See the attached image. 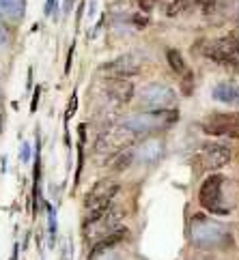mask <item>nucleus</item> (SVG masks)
<instances>
[{
  "label": "nucleus",
  "instance_id": "1",
  "mask_svg": "<svg viewBox=\"0 0 239 260\" xmlns=\"http://www.w3.org/2000/svg\"><path fill=\"white\" fill-rule=\"evenodd\" d=\"M177 120H179V110H158V112H140L127 116L123 120V127L132 136H149L172 127Z\"/></svg>",
  "mask_w": 239,
  "mask_h": 260
},
{
  "label": "nucleus",
  "instance_id": "2",
  "mask_svg": "<svg viewBox=\"0 0 239 260\" xmlns=\"http://www.w3.org/2000/svg\"><path fill=\"white\" fill-rule=\"evenodd\" d=\"M228 241V232L222 224L211 221L203 215H194L192 217V243L196 247H220Z\"/></svg>",
  "mask_w": 239,
  "mask_h": 260
},
{
  "label": "nucleus",
  "instance_id": "3",
  "mask_svg": "<svg viewBox=\"0 0 239 260\" xmlns=\"http://www.w3.org/2000/svg\"><path fill=\"white\" fill-rule=\"evenodd\" d=\"M177 104V92L170 86L160 84V82H153V84H146L140 90V106L144 112H158V110H174Z\"/></svg>",
  "mask_w": 239,
  "mask_h": 260
},
{
  "label": "nucleus",
  "instance_id": "4",
  "mask_svg": "<svg viewBox=\"0 0 239 260\" xmlns=\"http://www.w3.org/2000/svg\"><path fill=\"white\" fill-rule=\"evenodd\" d=\"M222 185H224V176L222 174H211L203 181L198 189V202L205 211L214 213V215H226V207L222 200Z\"/></svg>",
  "mask_w": 239,
  "mask_h": 260
},
{
  "label": "nucleus",
  "instance_id": "5",
  "mask_svg": "<svg viewBox=\"0 0 239 260\" xmlns=\"http://www.w3.org/2000/svg\"><path fill=\"white\" fill-rule=\"evenodd\" d=\"M198 50L205 58H211L220 64H239V41L235 39H214V41H200Z\"/></svg>",
  "mask_w": 239,
  "mask_h": 260
},
{
  "label": "nucleus",
  "instance_id": "6",
  "mask_svg": "<svg viewBox=\"0 0 239 260\" xmlns=\"http://www.w3.org/2000/svg\"><path fill=\"white\" fill-rule=\"evenodd\" d=\"M118 189H121V185H118L116 181H112V179L97 181L84 196V211L97 209V207H110L114 196L118 193Z\"/></svg>",
  "mask_w": 239,
  "mask_h": 260
},
{
  "label": "nucleus",
  "instance_id": "7",
  "mask_svg": "<svg viewBox=\"0 0 239 260\" xmlns=\"http://www.w3.org/2000/svg\"><path fill=\"white\" fill-rule=\"evenodd\" d=\"M207 136H228L239 138V114H214L203 123Z\"/></svg>",
  "mask_w": 239,
  "mask_h": 260
},
{
  "label": "nucleus",
  "instance_id": "8",
  "mask_svg": "<svg viewBox=\"0 0 239 260\" xmlns=\"http://www.w3.org/2000/svg\"><path fill=\"white\" fill-rule=\"evenodd\" d=\"M231 148L220 144V142H207L200 148V159L207 170H220L231 161Z\"/></svg>",
  "mask_w": 239,
  "mask_h": 260
},
{
  "label": "nucleus",
  "instance_id": "9",
  "mask_svg": "<svg viewBox=\"0 0 239 260\" xmlns=\"http://www.w3.org/2000/svg\"><path fill=\"white\" fill-rule=\"evenodd\" d=\"M102 71L108 73L110 78H132L140 71V60L132 54H125V56H118L114 60H110L106 64H102Z\"/></svg>",
  "mask_w": 239,
  "mask_h": 260
},
{
  "label": "nucleus",
  "instance_id": "10",
  "mask_svg": "<svg viewBox=\"0 0 239 260\" xmlns=\"http://www.w3.org/2000/svg\"><path fill=\"white\" fill-rule=\"evenodd\" d=\"M127 237H130V230L127 228H123V226L114 228L112 232H108V235H104L102 239L95 241L93 247H91V252H88V260H95L97 256L112 252L116 245H121L123 241H127Z\"/></svg>",
  "mask_w": 239,
  "mask_h": 260
},
{
  "label": "nucleus",
  "instance_id": "11",
  "mask_svg": "<svg viewBox=\"0 0 239 260\" xmlns=\"http://www.w3.org/2000/svg\"><path fill=\"white\" fill-rule=\"evenodd\" d=\"M106 92L110 99H114L116 104H130L136 95V88L130 80L125 78H110L106 82Z\"/></svg>",
  "mask_w": 239,
  "mask_h": 260
},
{
  "label": "nucleus",
  "instance_id": "12",
  "mask_svg": "<svg viewBox=\"0 0 239 260\" xmlns=\"http://www.w3.org/2000/svg\"><path fill=\"white\" fill-rule=\"evenodd\" d=\"M41 140L37 138V148H35V168H33V215H37L39 211V200H41Z\"/></svg>",
  "mask_w": 239,
  "mask_h": 260
},
{
  "label": "nucleus",
  "instance_id": "13",
  "mask_svg": "<svg viewBox=\"0 0 239 260\" xmlns=\"http://www.w3.org/2000/svg\"><path fill=\"white\" fill-rule=\"evenodd\" d=\"M162 140L160 138H149V140H144L142 146H140V151H138V159L144 161V164H149V161H155L158 157L162 155Z\"/></svg>",
  "mask_w": 239,
  "mask_h": 260
},
{
  "label": "nucleus",
  "instance_id": "14",
  "mask_svg": "<svg viewBox=\"0 0 239 260\" xmlns=\"http://www.w3.org/2000/svg\"><path fill=\"white\" fill-rule=\"evenodd\" d=\"M214 99L222 101V104H237L239 101V86L231 82H222L214 88Z\"/></svg>",
  "mask_w": 239,
  "mask_h": 260
},
{
  "label": "nucleus",
  "instance_id": "15",
  "mask_svg": "<svg viewBox=\"0 0 239 260\" xmlns=\"http://www.w3.org/2000/svg\"><path fill=\"white\" fill-rule=\"evenodd\" d=\"M134 159H136V153L132 151V148H123V151H118L112 157V161H110V168H112L114 172H123V170L130 168Z\"/></svg>",
  "mask_w": 239,
  "mask_h": 260
},
{
  "label": "nucleus",
  "instance_id": "16",
  "mask_svg": "<svg viewBox=\"0 0 239 260\" xmlns=\"http://www.w3.org/2000/svg\"><path fill=\"white\" fill-rule=\"evenodd\" d=\"M166 60H168V67H170L174 73H179V76L188 69V64H186V60H183L181 52L174 50V48H168V50H166Z\"/></svg>",
  "mask_w": 239,
  "mask_h": 260
},
{
  "label": "nucleus",
  "instance_id": "17",
  "mask_svg": "<svg viewBox=\"0 0 239 260\" xmlns=\"http://www.w3.org/2000/svg\"><path fill=\"white\" fill-rule=\"evenodd\" d=\"M0 13L20 17L24 13V0H0Z\"/></svg>",
  "mask_w": 239,
  "mask_h": 260
},
{
  "label": "nucleus",
  "instance_id": "18",
  "mask_svg": "<svg viewBox=\"0 0 239 260\" xmlns=\"http://www.w3.org/2000/svg\"><path fill=\"white\" fill-rule=\"evenodd\" d=\"M192 5V0H172V3L166 7V15L168 17H177L181 13H186Z\"/></svg>",
  "mask_w": 239,
  "mask_h": 260
},
{
  "label": "nucleus",
  "instance_id": "19",
  "mask_svg": "<svg viewBox=\"0 0 239 260\" xmlns=\"http://www.w3.org/2000/svg\"><path fill=\"white\" fill-rule=\"evenodd\" d=\"M181 95H186V97H190L192 95V92H194V73H192L190 69H186V71H183L181 73Z\"/></svg>",
  "mask_w": 239,
  "mask_h": 260
},
{
  "label": "nucleus",
  "instance_id": "20",
  "mask_svg": "<svg viewBox=\"0 0 239 260\" xmlns=\"http://www.w3.org/2000/svg\"><path fill=\"white\" fill-rule=\"evenodd\" d=\"M45 209H48V221H50V245L56 243V213L50 204H45Z\"/></svg>",
  "mask_w": 239,
  "mask_h": 260
},
{
  "label": "nucleus",
  "instance_id": "21",
  "mask_svg": "<svg viewBox=\"0 0 239 260\" xmlns=\"http://www.w3.org/2000/svg\"><path fill=\"white\" fill-rule=\"evenodd\" d=\"M76 110H78V95H76V92H73V95H71V99H69L67 112H65V125H67L69 120H71V116L76 114Z\"/></svg>",
  "mask_w": 239,
  "mask_h": 260
},
{
  "label": "nucleus",
  "instance_id": "22",
  "mask_svg": "<svg viewBox=\"0 0 239 260\" xmlns=\"http://www.w3.org/2000/svg\"><path fill=\"white\" fill-rule=\"evenodd\" d=\"M31 157H33V146H31V142H24V144H22L20 159H22L24 164H28V161H31Z\"/></svg>",
  "mask_w": 239,
  "mask_h": 260
},
{
  "label": "nucleus",
  "instance_id": "23",
  "mask_svg": "<svg viewBox=\"0 0 239 260\" xmlns=\"http://www.w3.org/2000/svg\"><path fill=\"white\" fill-rule=\"evenodd\" d=\"M132 22L138 26V28H142V26L149 24V17H146V15H140V13H134V15H132Z\"/></svg>",
  "mask_w": 239,
  "mask_h": 260
},
{
  "label": "nucleus",
  "instance_id": "24",
  "mask_svg": "<svg viewBox=\"0 0 239 260\" xmlns=\"http://www.w3.org/2000/svg\"><path fill=\"white\" fill-rule=\"evenodd\" d=\"M136 3H138V7H140L144 13H149L151 9L155 7V3H158V0H136Z\"/></svg>",
  "mask_w": 239,
  "mask_h": 260
},
{
  "label": "nucleus",
  "instance_id": "25",
  "mask_svg": "<svg viewBox=\"0 0 239 260\" xmlns=\"http://www.w3.org/2000/svg\"><path fill=\"white\" fill-rule=\"evenodd\" d=\"M39 97H41V86H37L33 92V101H31V112H37V106H39Z\"/></svg>",
  "mask_w": 239,
  "mask_h": 260
},
{
  "label": "nucleus",
  "instance_id": "26",
  "mask_svg": "<svg viewBox=\"0 0 239 260\" xmlns=\"http://www.w3.org/2000/svg\"><path fill=\"white\" fill-rule=\"evenodd\" d=\"M73 52H76V43H71V48L67 52V62H65V76L71 71V60H73Z\"/></svg>",
  "mask_w": 239,
  "mask_h": 260
},
{
  "label": "nucleus",
  "instance_id": "27",
  "mask_svg": "<svg viewBox=\"0 0 239 260\" xmlns=\"http://www.w3.org/2000/svg\"><path fill=\"white\" fill-rule=\"evenodd\" d=\"M54 9H56V0H45V7H43V13L45 15H52Z\"/></svg>",
  "mask_w": 239,
  "mask_h": 260
},
{
  "label": "nucleus",
  "instance_id": "28",
  "mask_svg": "<svg viewBox=\"0 0 239 260\" xmlns=\"http://www.w3.org/2000/svg\"><path fill=\"white\" fill-rule=\"evenodd\" d=\"M73 3H76V0H65V13H69L73 9Z\"/></svg>",
  "mask_w": 239,
  "mask_h": 260
},
{
  "label": "nucleus",
  "instance_id": "29",
  "mask_svg": "<svg viewBox=\"0 0 239 260\" xmlns=\"http://www.w3.org/2000/svg\"><path fill=\"white\" fill-rule=\"evenodd\" d=\"M26 88H28V90L33 88V67L28 69V84H26Z\"/></svg>",
  "mask_w": 239,
  "mask_h": 260
},
{
  "label": "nucleus",
  "instance_id": "30",
  "mask_svg": "<svg viewBox=\"0 0 239 260\" xmlns=\"http://www.w3.org/2000/svg\"><path fill=\"white\" fill-rule=\"evenodd\" d=\"M82 13H84V3H80V7H78V22L82 20Z\"/></svg>",
  "mask_w": 239,
  "mask_h": 260
},
{
  "label": "nucleus",
  "instance_id": "31",
  "mask_svg": "<svg viewBox=\"0 0 239 260\" xmlns=\"http://www.w3.org/2000/svg\"><path fill=\"white\" fill-rule=\"evenodd\" d=\"M17 252H20V245H13V254H11V260H17Z\"/></svg>",
  "mask_w": 239,
  "mask_h": 260
}]
</instances>
